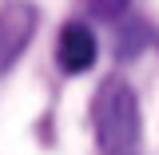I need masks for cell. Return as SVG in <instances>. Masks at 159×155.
Here are the masks:
<instances>
[{
  "label": "cell",
  "mask_w": 159,
  "mask_h": 155,
  "mask_svg": "<svg viewBox=\"0 0 159 155\" xmlns=\"http://www.w3.org/2000/svg\"><path fill=\"white\" fill-rule=\"evenodd\" d=\"M99 155H139V103L123 80H107L92 99Z\"/></svg>",
  "instance_id": "1"
},
{
  "label": "cell",
  "mask_w": 159,
  "mask_h": 155,
  "mask_svg": "<svg viewBox=\"0 0 159 155\" xmlns=\"http://www.w3.org/2000/svg\"><path fill=\"white\" fill-rule=\"evenodd\" d=\"M143 44H147V28H143L139 20H131L127 28H119V40H116V56L131 60V56H139V52H143Z\"/></svg>",
  "instance_id": "4"
},
{
  "label": "cell",
  "mask_w": 159,
  "mask_h": 155,
  "mask_svg": "<svg viewBox=\"0 0 159 155\" xmlns=\"http://www.w3.org/2000/svg\"><path fill=\"white\" fill-rule=\"evenodd\" d=\"M56 56H60V68H64V72H72V76L88 72V68L96 64V36H92V28L80 24V20L64 24L60 44H56Z\"/></svg>",
  "instance_id": "3"
},
{
  "label": "cell",
  "mask_w": 159,
  "mask_h": 155,
  "mask_svg": "<svg viewBox=\"0 0 159 155\" xmlns=\"http://www.w3.org/2000/svg\"><path fill=\"white\" fill-rule=\"evenodd\" d=\"M32 32H36V8H32V4L12 0V4L0 8V72H8V68L24 56Z\"/></svg>",
  "instance_id": "2"
},
{
  "label": "cell",
  "mask_w": 159,
  "mask_h": 155,
  "mask_svg": "<svg viewBox=\"0 0 159 155\" xmlns=\"http://www.w3.org/2000/svg\"><path fill=\"white\" fill-rule=\"evenodd\" d=\"M88 8H92V16H99V20H119L127 12V0H88Z\"/></svg>",
  "instance_id": "5"
}]
</instances>
